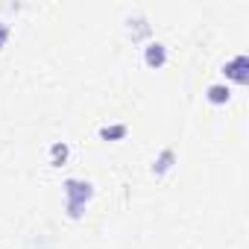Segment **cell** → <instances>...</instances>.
<instances>
[{
	"instance_id": "6da1fadb",
	"label": "cell",
	"mask_w": 249,
	"mask_h": 249,
	"mask_svg": "<svg viewBox=\"0 0 249 249\" xmlns=\"http://www.w3.org/2000/svg\"><path fill=\"white\" fill-rule=\"evenodd\" d=\"M65 211L71 220H82L85 205L94 199V185L88 179H65Z\"/></svg>"
},
{
	"instance_id": "7a4b0ae2",
	"label": "cell",
	"mask_w": 249,
	"mask_h": 249,
	"mask_svg": "<svg viewBox=\"0 0 249 249\" xmlns=\"http://www.w3.org/2000/svg\"><path fill=\"white\" fill-rule=\"evenodd\" d=\"M223 76L231 79L234 85H246V82H249V59H246L243 53H237L234 59H229V62L223 65Z\"/></svg>"
},
{
	"instance_id": "3957f363",
	"label": "cell",
	"mask_w": 249,
	"mask_h": 249,
	"mask_svg": "<svg viewBox=\"0 0 249 249\" xmlns=\"http://www.w3.org/2000/svg\"><path fill=\"white\" fill-rule=\"evenodd\" d=\"M164 62H167V47L161 41H147L144 44V65L150 71H159V68H164Z\"/></svg>"
},
{
	"instance_id": "277c9868",
	"label": "cell",
	"mask_w": 249,
	"mask_h": 249,
	"mask_svg": "<svg viewBox=\"0 0 249 249\" xmlns=\"http://www.w3.org/2000/svg\"><path fill=\"white\" fill-rule=\"evenodd\" d=\"M123 24H126V33H129V38H132V41H144V38L153 33L150 21H147L144 15H129Z\"/></svg>"
},
{
	"instance_id": "5b68a950",
	"label": "cell",
	"mask_w": 249,
	"mask_h": 249,
	"mask_svg": "<svg viewBox=\"0 0 249 249\" xmlns=\"http://www.w3.org/2000/svg\"><path fill=\"white\" fill-rule=\"evenodd\" d=\"M173 164H176V150L173 147H164L156 159H153V176H164V173H170L173 170Z\"/></svg>"
},
{
	"instance_id": "8992f818",
	"label": "cell",
	"mask_w": 249,
	"mask_h": 249,
	"mask_svg": "<svg viewBox=\"0 0 249 249\" xmlns=\"http://www.w3.org/2000/svg\"><path fill=\"white\" fill-rule=\"evenodd\" d=\"M205 100H208L211 106H226V103L231 100V88L223 85V82H214V85L205 88Z\"/></svg>"
},
{
	"instance_id": "52a82bcc",
	"label": "cell",
	"mask_w": 249,
	"mask_h": 249,
	"mask_svg": "<svg viewBox=\"0 0 249 249\" xmlns=\"http://www.w3.org/2000/svg\"><path fill=\"white\" fill-rule=\"evenodd\" d=\"M68 159H71V147H68V141H56V144L50 147V167H62Z\"/></svg>"
},
{
	"instance_id": "ba28073f",
	"label": "cell",
	"mask_w": 249,
	"mask_h": 249,
	"mask_svg": "<svg viewBox=\"0 0 249 249\" xmlns=\"http://www.w3.org/2000/svg\"><path fill=\"white\" fill-rule=\"evenodd\" d=\"M129 126L126 123H111V126H100V138L103 141H120V138H126Z\"/></svg>"
},
{
	"instance_id": "9c48e42d",
	"label": "cell",
	"mask_w": 249,
	"mask_h": 249,
	"mask_svg": "<svg viewBox=\"0 0 249 249\" xmlns=\"http://www.w3.org/2000/svg\"><path fill=\"white\" fill-rule=\"evenodd\" d=\"M9 36H12V27L6 24V21H0V50L6 47V41H9Z\"/></svg>"
}]
</instances>
